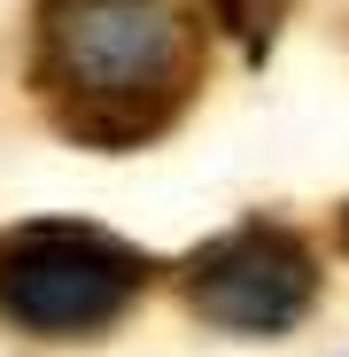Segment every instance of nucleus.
Masks as SVG:
<instances>
[{"label":"nucleus","instance_id":"obj_1","mask_svg":"<svg viewBox=\"0 0 349 357\" xmlns=\"http://www.w3.org/2000/svg\"><path fill=\"white\" fill-rule=\"evenodd\" d=\"M210 78L202 0H31V93L78 148H148Z\"/></svg>","mask_w":349,"mask_h":357},{"label":"nucleus","instance_id":"obj_2","mask_svg":"<svg viewBox=\"0 0 349 357\" xmlns=\"http://www.w3.org/2000/svg\"><path fill=\"white\" fill-rule=\"evenodd\" d=\"M148 257L86 218H31L0 233V319L39 342L109 334L140 303Z\"/></svg>","mask_w":349,"mask_h":357},{"label":"nucleus","instance_id":"obj_3","mask_svg":"<svg viewBox=\"0 0 349 357\" xmlns=\"http://www.w3.org/2000/svg\"><path fill=\"white\" fill-rule=\"evenodd\" d=\"M179 295L194 303V319H210L225 334H287L318 303V257L303 233L256 218V225L202 241L179 264Z\"/></svg>","mask_w":349,"mask_h":357},{"label":"nucleus","instance_id":"obj_4","mask_svg":"<svg viewBox=\"0 0 349 357\" xmlns=\"http://www.w3.org/2000/svg\"><path fill=\"white\" fill-rule=\"evenodd\" d=\"M341 241H349V210H341Z\"/></svg>","mask_w":349,"mask_h":357}]
</instances>
